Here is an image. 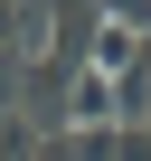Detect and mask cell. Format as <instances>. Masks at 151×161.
I'll return each instance as SVG.
<instances>
[{"label": "cell", "mask_w": 151, "mask_h": 161, "mask_svg": "<svg viewBox=\"0 0 151 161\" xmlns=\"http://www.w3.org/2000/svg\"><path fill=\"white\" fill-rule=\"evenodd\" d=\"M0 47L19 57V0H0Z\"/></svg>", "instance_id": "cell-3"}, {"label": "cell", "mask_w": 151, "mask_h": 161, "mask_svg": "<svg viewBox=\"0 0 151 161\" xmlns=\"http://www.w3.org/2000/svg\"><path fill=\"white\" fill-rule=\"evenodd\" d=\"M142 38H151V29H132V19H104V29H95V66H113V76H123V66L142 57Z\"/></svg>", "instance_id": "cell-1"}, {"label": "cell", "mask_w": 151, "mask_h": 161, "mask_svg": "<svg viewBox=\"0 0 151 161\" xmlns=\"http://www.w3.org/2000/svg\"><path fill=\"white\" fill-rule=\"evenodd\" d=\"M104 19H132V29H151V0H104Z\"/></svg>", "instance_id": "cell-2"}, {"label": "cell", "mask_w": 151, "mask_h": 161, "mask_svg": "<svg viewBox=\"0 0 151 161\" xmlns=\"http://www.w3.org/2000/svg\"><path fill=\"white\" fill-rule=\"evenodd\" d=\"M142 142H151V123H142Z\"/></svg>", "instance_id": "cell-4"}]
</instances>
